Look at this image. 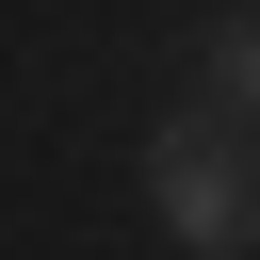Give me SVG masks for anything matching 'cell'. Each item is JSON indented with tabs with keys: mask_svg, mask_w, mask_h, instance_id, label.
<instances>
[{
	"mask_svg": "<svg viewBox=\"0 0 260 260\" xmlns=\"http://www.w3.org/2000/svg\"><path fill=\"white\" fill-rule=\"evenodd\" d=\"M211 114H260V0L211 32Z\"/></svg>",
	"mask_w": 260,
	"mask_h": 260,
	"instance_id": "7a4b0ae2",
	"label": "cell"
},
{
	"mask_svg": "<svg viewBox=\"0 0 260 260\" xmlns=\"http://www.w3.org/2000/svg\"><path fill=\"white\" fill-rule=\"evenodd\" d=\"M146 195H162L179 244H260V146H244V114H179L146 146Z\"/></svg>",
	"mask_w": 260,
	"mask_h": 260,
	"instance_id": "6da1fadb",
	"label": "cell"
}]
</instances>
